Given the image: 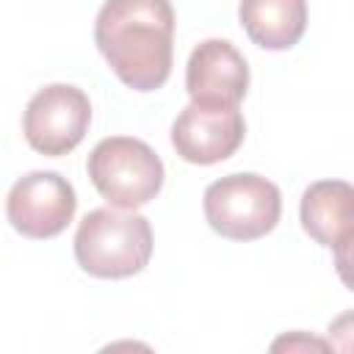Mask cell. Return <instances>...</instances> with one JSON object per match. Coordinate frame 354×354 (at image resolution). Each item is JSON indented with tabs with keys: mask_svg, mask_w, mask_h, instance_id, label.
I'll list each match as a JSON object with an SVG mask.
<instances>
[{
	"mask_svg": "<svg viewBox=\"0 0 354 354\" xmlns=\"http://www.w3.org/2000/svg\"><path fill=\"white\" fill-rule=\"evenodd\" d=\"M202 205L210 230L230 241H254L277 227L282 194L271 180L243 171L210 183Z\"/></svg>",
	"mask_w": 354,
	"mask_h": 354,
	"instance_id": "277c9868",
	"label": "cell"
},
{
	"mask_svg": "<svg viewBox=\"0 0 354 354\" xmlns=\"http://www.w3.org/2000/svg\"><path fill=\"white\" fill-rule=\"evenodd\" d=\"M77 207L75 188L58 171H30L19 177L6 199L11 227L25 238H55L66 230Z\"/></svg>",
	"mask_w": 354,
	"mask_h": 354,
	"instance_id": "8992f818",
	"label": "cell"
},
{
	"mask_svg": "<svg viewBox=\"0 0 354 354\" xmlns=\"http://www.w3.org/2000/svg\"><path fill=\"white\" fill-rule=\"evenodd\" d=\"M88 122L91 102L86 91L69 83H53L30 97L22 116V130L36 152L58 158L83 141Z\"/></svg>",
	"mask_w": 354,
	"mask_h": 354,
	"instance_id": "5b68a950",
	"label": "cell"
},
{
	"mask_svg": "<svg viewBox=\"0 0 354 354\" xmlns=\"http://www.w3.org/2000/svg\"><path fill=\"white\" fill-rule=\"evenodd\" d=\"M279 346H288V348H293V346H315V348H326V343H321V340H307V337H282V340H277L274 343V348H279Z\"/></svg>",
	"mask_w": 354,
	"mask_h": 354,
	"instance_id": "8fae6325",
	"label": "cell"
},
{
	"mask_svg": "<svg viewBox=\"0 0 354 354\" xmlns=\"http://www.w3.org/2000/svg\"><path fill=\"white\" fill-rule=\"evenodd\" d=\"M241 25L246 36L266 50L293 47L307 28L304 0H241Z\"/></svg>",
	"mask_w": 354,
	"mask_h": 354,
	"instance_id": "30bf717a",
	"label": "cell"
},
{
	"mask_svg": "<svg viewBox=\"0 0 354 354\" xmlns=\"http://www.w3.org/2000/svg\"><path fill=\"white\" fill-rule=\"evenodd\" d=\"M246 122L235 108L216 105H185L171 124V144L177 155L188 163L210 166L227 160L243 144Z\"/></svg>",
	"mask_w": 354,
	"mask_h": 354,
	"instance_id": "52a82bcc",
	"label": "cell"
},
{
	"mask_svg": "<svg viewBox=\"0 0 354 354\" xmlns=\"http://www.w3.org/2000/svg\"><path fill=\"white\" fill-rule=\"evenodd\" d=\"M94 41L116 77L133 91H155L171 75L174 8L169 0H108Z\"/></svg>",
	"mask_w": 354,
	"mask_h": 354,
	"instance_id": "6da1fadb",
	"label": "cell"
},
{
	"mask_svg": "<svg viewBox=\"0 0 354 354\" xmlns=\"http://www.w3.org/2000/svg\"><path fill=\"white\" fill-rule=\"evenodd\" d=\"M301 227L321 246L337 254V266L346 277L348 243L354 235V191L346 180L313 183L301 196Z\"/></svg>",
	"mask_w": 354,
	"mask_h": 354,
	"instance_id": "9c48e42d",
	"label": "cell"
},
{
	"mask_svg": "<svg viewBox=\"0 0 354 354\" xmlns=\"http://www.w3.org/2000/svg\"><path fill=\"white\" fill-rule=\"evenodd\" d=\"M185 88L191 102L235 108L249 88L246 58L224 39H207L194 47L185 66Z\"/></svg>",
	"mask_w": 354,
	"mask_h": 354,
	"instance_id": "ba28073f",
	"label": "cell"
},
{
	"mask_svg": "<svg viewBox=\"0 0 354 354\" xmlns=\"http://www.w3.org/2000/svg\"><path fill=\"white\" fill-rule=\"evenodd\" d=\"M75 257L91 277H133L152 257V227L141 213L97 207L83 216L75 232Z\"/></svg>",
	"mask_w": 354,
	"mask_h": 354,
	"instance_id": "7a4b0ae2",
	"label": "cell"
},
{
	"mask_svg": "<svg viewBox=\"0 0 354 354\" xmlns=\"http://www.w3.org/2000/svg\"><path fill=\"white\" fill-rule=\"evenodd\" d=\"M86 169L100 196L119 210H136L163 188V160L141 138H102L91 149Z\"/></svg>",
	"mask_w": 354,
	"mask_h": 354,
	"instance_id": "3957f363",
	"label": "cell"
}]
</instances>
